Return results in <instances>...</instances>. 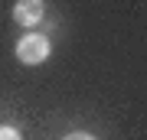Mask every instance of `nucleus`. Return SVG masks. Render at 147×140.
<instances>
[{"mask_svg":"<svg viewBox=\"0 0 147 140\" xmlns=\"http://www.w3.org/2000/svg\"><path fill=\"white\" fill-rule=\"evenodd\" d=\"M49 39L42 36V33H26L20 42H16V59L20 62H26V65H39V62H46L49 59Z\"/></svg>","mask_w":147,"mask_h":140,"instance_id":"nucleus-1","label":"nucleus"},{"mask_svg":"<svg viewBox=\"0 0 147 140\" xmlns=\"http://www.w3.org/2000/svg\"><path fill=\"white\" fill-rule=\"evenodd\" d=\"M0 140H23V137H20V130H16V127L3 124V127H0Z\"/></svg>","mask_w":147,"mask_h":140,"instance_id":"nucleus-3","label":"nucleus"},{"mask_svg":"<svg viewBox=\"0 0 147 140\" xmlns=\"http://www.w3.org/2000/svg\"><path fill=\"white\" fill-rule=\"evenodd\" d=\"M65 140H95V137H88V134H82V130H75V134H69Z\"/></svg>","mask_w":147,"mask_h":140,"instance_id":"nucleus-4","label":"nucleus"},{"mask_svg":"<svg viewBox=\"0 0 147 140\" xmlns=\"http://www.w3.org/2000/svg\"><path fill=\"white\" fill-rule=\"evenodd\" d=\"M13 20L23 23V26H36L42 20V3L39 0H20V3L13 7Z\"/></svg>","mask_w":147,"mask_h":140,"instance_id":"nucleus-2","label":"nucleus"}]
</instances>
